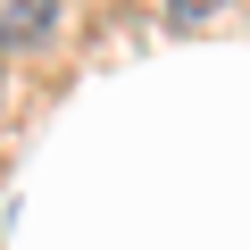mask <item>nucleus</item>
I'll use <instances>...</instances> for the list:
<instances>
[{
	"instance_id": "nucleus-1",
	"label": "nucleus",
	"mask_w": 250,
	"mask_h": 250,
	"mask_svg": "<svg viewBox=\"0 0 250 250\" xmlns=\"http://www.w3.org/2000/svg\"><path fill=\"white\" fill-rule=\"evenodd\" d=\"M59 34V0H9L0 9V50H42Z\"/></svg>"
},
{
	"instance_id": "nucleus-2",
	"label": "nucleus",
	"mask_w": 250,
	"mask_h": 250,
	"mask_svg": "<svg viewBox=\"0 0 250 250\" xmlns=\"http://www.w3.org/2000/svg\"><path fill=\"white\" fill-rule=\"evenodd\" d=\"M217 9H225V0H167V17H175V25H208Z\"/></svg>"
}]
</instances>
